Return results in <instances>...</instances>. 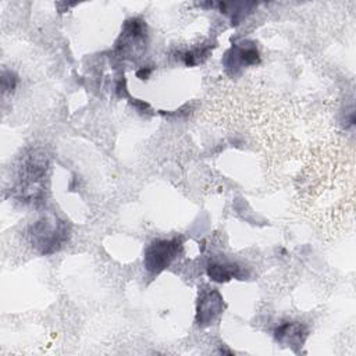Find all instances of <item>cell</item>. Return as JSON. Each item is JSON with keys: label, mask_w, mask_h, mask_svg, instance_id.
<instances>
[{"label": "cell", "mask_w": 356, "mask_h": 356, "mask_svg": "<svg viewBox=\"0 0 356 356\" xmlns=\"http://www.w3.org/2000/svg\"><path fill=\"white\" fill-rule=\"evenodd\" d=\"M49 168L46 152L32 150L22 161L18 184L15 188L18 199L25 203H40L44 196V178Z\"/></svg>", "instance_id": "obj_1"}, {"label": "cell", "mask_w": 356, "mask_h": 356, "mask_svg": "<svg viewBox=\"0 0 356 356\" xmlns=\"http://www.w3.org/2000/svg\"><path fill=\"white\" fill-rule=\"evenodd\" d=\"M31 245L40 254H51L63 248L70 238L67 222L54 214H46L28 228Z\"/></svg>", "instance_id": "obj_2"}, {"label": "cell", "mask_w": 356, "mask_h": 356, "mask_svg": "<svg viewBox=\"0 0 356 356\" xmlns=\"http://www.w3.org/2000/svg\"><path fill=\"white\" fill-rule=\"evenodd\" d=\"M182 250L179 238L156 239L150 242L143 252V266L152 274H159L168 268Z\"/></svg>", "instance_id": "obj_3"}, {"label": "cell", "mask_w": 356, "mask_h": 356, "mask_svg": "<svg viewBox=\"0 0 356 356\" xmlns=\"http://www.w3.org/2000/svg\"><path fill=\"white\" fill-rule=\"evenodd\" d=\"M145 43L146 24L140 18L127 19L117 40V50L124 56L135 57L143 50Z\"/></svg>", "instance_id": "obj_4"}, {"label": "cell", "mask_w": 356, "mask_h": 356, "mask_svg": "<svg viewBox=\"0 0 356 356\" xmlns=\"http://www.w3.org/2000/svg\"><path fill=\"white\" fill-rule=\"evenodd\" d=\"M260 63V53L254 43H234L222 57V65L228 72L235 75L239 70Z\"/></svg>", "instance_id": "obj_5"}, {"label": "cell", "mask_w": 356, "mask_h": 356, "mask_svg": "<svg viewBox=\"0 0 356 356\" xmlns=\"http://www.w3.org/2000/svg\"><path fill=\"white\" fill-rule=\"evenodd\" d=\"M224 310V299L216 289L202 291L196 305L195 321L199 327H207L213 324Z\"/></svg>", "instance_id": "obj_6"}, {"label": "cell", "mask_w": 356, "mask_h": 356, "mask_svg": "<svg viewBox=\"0 0 356 356\" xmlns=\"http://www.w3.org/2000/svg\"><path fill=\"white\" fill-rule=\"evenodd\" d=\"M309 335L307 327L299 321H286L274 330V338L281 345H285L298 352Z\"/></svg>", "instance_id": "obj_7"}, {"label": "cell", "mask_w": 356, "mask_h": 356, "mask_svg": "<svg viewBox=\"0 0 356 356\" xmlns=\"http://www.w3.org/2000/svg\"><path fill=\"white\" fill-rule=\"evenodd\" d=\"M207 277L214 282H227L232 278H241L243 275L242 268L236 263L229 261H213L206 267Z\"/></svg>", "instance_id": "obj_8"}, {"label": "cell", "mask_w": 356, "mask_h": 356, "mask_svg": "<svg viewBox=\"0 0 356 356\" xmlns=\"http://www.w3.org/2000/svg\"><path fill=\"white\" fill-rule=\"evenodd\" d=\"M17 75L11 71H3V75H1V88H3V92H13L17 86Z\"/></svg>", "instance_id": "obj_9"}, {"label": "cell", "mask_w": 356, "mask_h": 356, "mask_svg": "<svg viewBox=\"0 0 356 356\" xmlns=\"http://www.w3.org/2000/svg\"><path fill=\"white\" fill-rule=\"evenodd\" d=\"M207 49H196L192 51H188L185 54V64L186 65H196L202 61V57H206Z\"/></svg>", "instance_id": "obj_10"}, {"label": "cell", "mask_w": 356, "mask_h": 356, "mask_svg": "<svg viewBox=\"0 0 356 356\" xmlns=\"http://www.w3.org/2000/svg\"><path fill=\"white\" fill-rule=\"evenodd\" d=\"M152 74V68H149V67H143V68H140L138 72H136V76L139 78V79H147L149 78V75Z\"/></svg>", "instance_id": "obj_11"}]
</instances>
